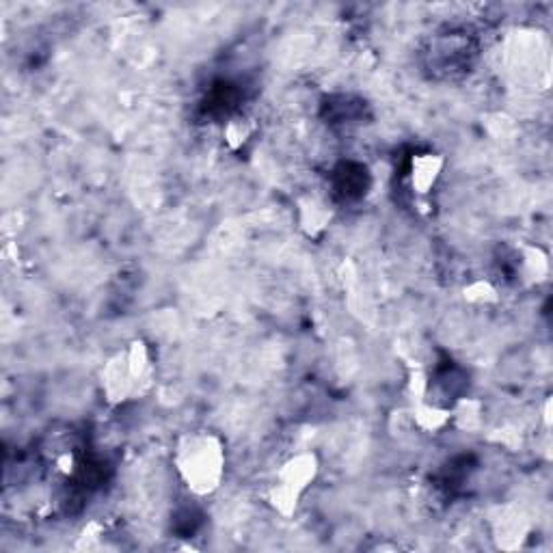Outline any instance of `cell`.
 Here are the masks:
<instances>
[{
    "mask_svg": "<svg viewBox=\"0 0 553 553\" xmlns=\"http://www.w3.org/2000/svg\"><path fill=\"white\" fill-rule=\"evenodd\" d=\"M331 220V210L323 199L314 197V194H307L298 202V223L305 234L315 236L320 234Z\"/></svg>",
    "mask_w": 553,
    "mask_h": 553,
    "instance_id": "6",
    "label": "cell"
},
{
    "mask_svg": "<svg viewBox=\"0 0 553 553\" xmlns=\"http://www.w3.org/2000/svg\"><path fill=\"white\" fill-rule=\"evenodd\" d=\"M255 133V124H253V119L249 117H238L229 119L228 125H225V143H228L231 150H240V147H245L249 143V139Z\"/></svg>",
    "mask_w": 553,
    "mask_h": 553,
    "instance_id": "10",
    "label": "cell"
},
{
    "mask_svg": "<svg viewBox=\"0 0 553 553\" xmlns=\"http://www.w3.org/2000/svg\"><path fill=\"white\" fill-rule=\"evenodd\" d=\"M531 523L528 514L517 505H505L499 510L497 517L493 519V539L499 549L514 551L523 547V542L530 539Z\"/></svg>",
    "mask_w": 553,
    "mask_h": 553,
    "instance_id": "4",
    "label": "cell"
},
{
    "mask_svg": "<svg viewBox=\"0 0 553 553\" xmlns=\"http://www.w3.org/2000/svg\"><path fill=\"white\" fill-rule=\"evenodd\" d=\"M173 465L177 476L197 497L212 495L220 487L228 467V452L219 435L208 430L186 433L177 441L173 452Z\"/></svg>",
    "mask_w": 553,
    "mask_h": 553,
    "instance_id": "1",
    "label": "cell"
},
{
    "mask_svg": "<svg viewBox=\"0 0 553 553\" xmlns=\"http://www.w3.org/2000/svg\"><path fill=\"white\" fill-rule=\"evenodd\" d=\"M150 346L143 340L130 341L125 349L115 352L102 367V393L110 404H124L143 396L151 383Z\"/></svg>",
    "mask_w": 553,
    "mask_h": 553,
    "instance_id": "2",
    "label": "cell"
},
{
    "mask_svg": "<svg viewBox=\"0 0 553 553\" xmlns=\"http://www.w3.org/2000/svg\"><path fill=\"white\" fill-rule=\"evenodd\" d=\"M521 268H523L525 281L540 283L549 275V257H547V253L540 246H525Z\"/></svg>",
    "mask_w": 553,
    "mask_h": 553,
    "instance_id": "9",
    "label": "cell"
},
{
    "mask_svg": "<svg viewBox=\"0 0 553 553\" xmlns=\"http://www.w3.org/2000/svg\"><path fill=\"white\" fill-rule=\"evenodd\" d=\"M497 289L493 288V283L478 279V281L470 283L465 288V301L471 305H493L497 303Z\"/></svg>",
    "mask_w": 553,
    "mask_h": 553,
    "instance_id": "11",
    "label": "cell"
},
{
    "mask_svg": "<svg viewBox=\"0 0 553 553\" xmlns=\"http://www.w3.org/2000/svg\"><path fill=\"white\" fill-rule=\"evenodd\" d=\"M444 156L439 154H419L413 158V165H410V186L415 193L426 194L435 188L436 180L441 177L444 171Z\"/></svg>",
    "mask_w": 553,
    "mask_h": 553,
    "instance_id": "5",
    "label": "cell"
},
{
    "mask_svg": "<svg viewBox=\"0 0 553 553\" xmlns=\"http://www.w3.org/2000/svg\"><path fill=\"white\" fill-rule=\"evenodd\" d=\"M318 471L320 461L314 452H298V454L288 458L275 473V480L268 491V502L281 517H292L303 495L318 478Z\"/></svg>",
    "mask_w": 553,
    "mask_h": 553,
    "instance_id": "3",
    "label": "cell"
},
{
    "mask_svg": "<svg viewBox=\"0 0 553 553\" xmlns=\"http://www.w3.org/2000/svg\"><path fill=\"white\" fill-rule=\"evenodd\" d=\"M413 421L424 433H439L452 424V410L426 402V400H418L413 409Z\"/></svg>",
    "mask_w": 553,
    "mask_h": 553,
    "instance_id": "7",
    "label": "cell"
},
{
    "mask_svg": "<svg viewBox=\"0 0 553 553\" xmlns=\"http://www.w3.org/2000/svg\"><path fill=\"white\" fill-rule=\"evenodd\" d=\"M452 410V424L456 428L465 430V433H473L482 426L484 404L478 398H462L458 400Z\"/></svg>",
    "mask_w": 553,
    "mask_h": 553,
    "instance_id": "8",
    "label": "cell"
}]
</instances>
